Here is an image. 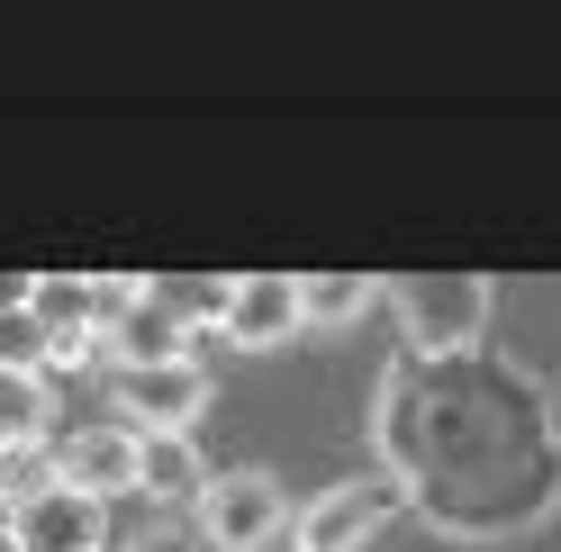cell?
<instances>
[{
  "instance_id": "6da1fadb",
  "label": "cell",
  "mask_w": 561,
  "mask_h": 552,
  "mask_svg": "<svg viewBox=\"0 0 561 552\" xmlns=\"http://www.w3.org/2000/svg\"><path fill=\"white\" fill-rule=\"evenodd\" d=\"M399 507H408V490H399L390 471L335 480V490H318L308 507H290V543H299V552H371V534L390 526Z\"/></svg>"
},
{
  "instance_id": "7a4b0ae2",
  "label": "cell",
  "mask_w": 561,
  "mask_h": 552,
  "mask_svg": "<svg viewBox=\"0 0 561 552\" xmlns=\"http://www.w3.org/2000/svg\"><path fill=\"white\" fill-rule=\"evenodd\" d=\"M272 534H290V498L272 471H208L199 490V543L218 552H263Z\"/></svg>"
},
{
  "instance_id": "3957f363",
  "label": "cell",
  "mask_w": 561,
  "mask_h": 552,
  "mask_svg": "<svg viewBox=\"0 0 561 552\" xmlns=\"http://www.w3.org/2000/svg\"><path fill=\"white\" fill-rule=\"evenodd\" d=\"M110 407L127 435H191L208 407V371L199 363H146V371H110Z\"/></svg>"
},
{
  "instance_id": "277c9868",
  "label": "cell",
  "mask_w": 561,
  "mask_h": 552,
  "mask_svg": "<svg viewBox=\"0 0 561 552\" xmlns=\"http://www.w3.org/2000/svg\"><path fill=\"white\" fill-rule=\"evenodd\" d=\"M399 326H408L416 354H471L480 326H489V281H408Z\"/></svg>"
},
{
  "instance_id": "5b68a950",
  "label": "cell",
  "mask_w": 561,
  "mask_h": 552,
  "mask_svg": "<svg viewBox=\"0 0 561 552\" xmlns=\"http://www.w3.org/2000/svg\"><path fill=\"white\" fill-rule=\"evenodd\" d=\"M110 371H146V363H191V326H182V308H172L163 281H146L110 326Z\"/></svg>"
},
{
  "instance_id": "8992f818",
  "label": "cell",
  "mask_w": 561,
  "mask_h": 552,
  "mask_svg": "<svg viewBox=\"0 0 561 552\" xmlns=\"http://www.w3.org/2000/svg\"><path fill=\"white\" fill-rule=\"evenodd\" d=\"M308 318H299V281L290 272H254V281L227 290V344L236 354H272V344H290Z\"/></svg>"
},
{
  "instance_id": "52a82bcc",
  "label": "cell",
  "mask_w": 561,
  "mask_h": 552,
  "mask_svg": "<svg viewBox=\"0 0 561 552\" xmlns=\"http://www.w3.org/2000/svg\"><path fill=\"white\" fill-rule=\"evenodd\" d=\"M55 480L64 490H82V498H127L136 490V435L127 426H82V435H64L55 444Z\"/></svg>"
},
{
  "instance_id": "ba28073f",
  "label": "cell",
  "mask_w": 561,
  "mask_h": 552,
  "mask_svg": "<svg viewBox=\"0 0 561 552\" xmlns=\"http://www.w3.org/2000/svg\"><path fill=\"white\" fill-rule=\"evenodd\" d=\"M10 526H19V543H27V552H100V526H110V507L55 480V490H46V498H27Z\"/></svg>"
},
{
  "instance_id": "9c48e42d",
  "label": "cell",
  "mask_w": 561,
  "mask_h": 552,
  "mask_svg": "<svg viewBox=\"0 0 561 552\" xmlns=\"http://www.w3.org/2000/svg\"><path fill=\"white\" fill-rule=\"evenodd\" d=\"M199 490H208L199 435H136V498H154V507H199Z\"/></svg>"
},
{
  "instance_id": "30bf717a",
  "label": "cell",
  "mask_w": 561,
  "mask_h": 552,
  "mask_svg": "<svg viewBox=\"0 0 561 552\" xmlns=\"http://www.w3.org/2000/svg\"><path fill=\"white\" fill-rule=\"evenodd\" d=\"M55 426V381L46 371H0V444H46Z\"/></svg>"
},
{
  "instance_id": "8fae6325",
  "label": "cell",
  "mask_w": 561,
  "mask_h": 552,
  "mask_svg": "<svg viewBox=\"0 0 561 552\" xmlns=\"http://www.w3.org/2000/svg\"><path fill=\"white\" fill-rule=\"evenodd\" d=\"M46 490H55V435L46 444H0V516H19Z\"/></svg>"
},
{
  "instance_id": "7c38bea8",
  "label": "cell",
  "mask_w": 561,
  "mask_h": 552,
  "mask_svg": "<svg viewBox=\"0 0 561 552\" xmlns=\"http://www.w3.org/2000/svg\"><path fill=\"white\" fill-rule=\"evenodd\" d=\"M371 308V281L363 272H318V281H299V318L308 326H354Z\"/></svg>"
},
{
  "instance_id": "4fadbf2b",
  "label": "cell",
  "mask_w": 561,
  "mask_h": 552,
  "mask_svg": "<svg viewBox=\"0 0 561 552\" xmlns=\"http://www.w3.org/2000/svg\"><path fill=\"white\" fill-rule=\"evenodd\" d=\"M0 371H46V326H37V308H10V318H0Z\"/></svg>"
},
{
  "instance_id": "5bb4252c",
  "label": "cell",
  "mask_w": 561,
  "mask_h": 552,
  "mask_svg": "<svg viewBox=\"0 0 561 552\" xmlns=\"http://www.w3.org/2000/svg\"><path fill=\"white\" fill-rule=\"evenodd\" d=\"M127 552H199V534H182V526H146Z\"/></svg>"
},
{
  "instance_id": "9a60e30c",
  "label": "cell",
  "mask_w": 561,
  "mask_h": 552,
  "mask_svg": "<svg viewBox=\"0 0 561 552\" xmlns=\"http://www.w3.org/2000/svg\"><path fill=\"white\" fill-rule=\"evenodd\" d=\"M0 552H27V543H19V526H10V516H0Z\"/></svg>"
}]
</instances>
